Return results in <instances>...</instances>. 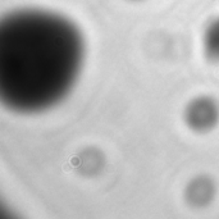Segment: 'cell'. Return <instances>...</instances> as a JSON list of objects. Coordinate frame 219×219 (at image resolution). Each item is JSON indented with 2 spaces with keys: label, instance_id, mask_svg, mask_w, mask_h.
<instances>
[{
  "label": "cell",
  "instance_id": "cell-5",
  "mask_svg": "<svg viewBox=\"0 0 219 219\" xmlns=\"http://www.w3.org/2000/svg\"><path fill=\"white\" fill-rule=\"evenodd\" d=\"M132 1H141V0H132Z\"/></svg>",
  "mask_w": 219,
  "mask_h": 219
},
{
  "label": "cell",
  "instance_id": "cell-2",
  "mask_svg": "<svg viewBox=\"0 0 219 219\" xmlns=\"http://www.w3.org/2000/svg\"><path fill=\"white\" fill-rule=\"evenodd\" d=\"M184 122L194 132L205 133L219 122V104L210 96H197L184 109Z\"/></svg>",
  "mask_w": 219,
  "mask_h": 219
},
{
  "label": "cell",
  "instance_id": "cell-3",
  "mask_svg": "<svg viewBox=\"0 0 219 219\" xmlns=\"http://www.w3.org/2000/svg\"><path fill=\"white\" fill-rule=\"evenodd\" d=\"M215 192L213 182L206 177H196L190 182L186 190V196L188 201L194 205H205L208 204Z\"/></svg>",
  "mask_w": 219,
  "mask_h": 219
},
{
  "label": "cell",
  "instance_id": "cell-4",
  "mask_svg": "<svg viewBox=\"0 0 219 219\" xmlns=\"http://www.w3.org/2000/svg\"><path fill=\"white\" fill-rule=\"evenodd\" d=\"M203 49L209 60L219 63V15L206 24L203 35Z\"/></svg>",
  "mask_w": 219,
  "mask_h": 219
},
{
  "label": "cell",
  "instance_id": "cell-1",
  "mask_svg": "<svg viewBox=\"0 0 219 219\" xmlns=\"http://www.w3.org/2000/svg\"><path fill=\"white\" fill-rule=\"evenodd\" d=\"M78 26L59 13L23 8L0 22V99L17 113L49 110L68 96L85 62Z\"/></svg>",
  "mask_w": 219,
  "mask_h": 219
}]
</instances>
